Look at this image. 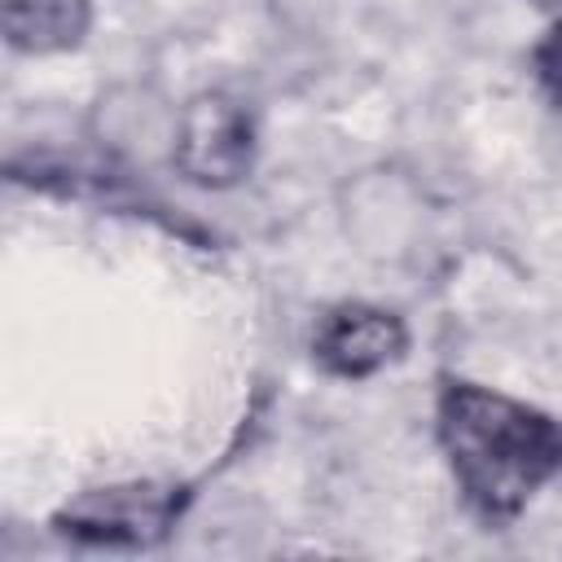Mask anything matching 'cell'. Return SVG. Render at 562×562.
<instances>
[{
	"label": "cell",
	"mask_w": 562,
	"mask_h": 562,
	"mask_svg": "<svg viewBox=\"0 0 562 562\" xmlns=\"http://www.w3.org/2000/svg\"><path fill=\"white\" fill-rule=\"evenodd\" d=\"M531 70H536V79H540V88L562 105V18L544 31V40L536 44V53H531Z\"/></svg>",
	"instance_id": "cell-6"
},
{
	"label": "cell",
	"mask_w": 562,
	"mask_h": 562,
	"mask_svg": "<svg viewBox=\"0 0 562 562\" xmlns=\"http://www.w3.org/2000/svg\"><path fill=\"white\" fill-rule=\"evenodd\" d=\"M184 483H114L92 487L66 501L53 514V527L83 544H110V549H145L158 544L176 518L189 505Z\"/></svg>",
	"instance_id": "cell-2"
},
{
	"label": "cell",
	"mask_w": 562,
	"mask_h": 562,
	"mask_svg": "<svg viewBox=\"0 0 562 562\" xmlns=\"http://www.w3.org/2000/svg\"><path fill=\"white\" fill-rule=\"evenodd\" d=\"M0 26L18 53H66L92 26V0H0Z\"/></svg>",
	"instance_id": "cell-5"
},
{
	"label": "cell",
	"mask_w": 562,
	"mask_h": 562,
	"mask_svg": "<svg viewBox=\"0 0 562 562\" xmlns=\"http://www.w3.org/2000/svg\"><path fill=\"white\" fill-rule=\"evenodd\" d=\"M255 162V123L246 105L224 92L193 97L180 114L176 136V167L202 189L237 184Z\"/></svg>",
	"instance_id": "cell-3"
},
{
	"label": "cell",
	"mask_w": 562,
	"mask_h": 562,
	"mask_svg": "<svg viewBox=\"0 0 562 562\" xmlns=\"http://www.w3.org/2000/svg\"><path fill=\"white\" fill-rule=\"evenodd\" d=\"M435 439L483 527H509L562 474V422L465 378H439Z\"/></svg>",
	"instance_id": "cell-1"
},
{
	"label": "cell",
	"mask_w": 562,
	"mask_h": 562,
	"mask_svg": "<svg viewBox=\"0 0 562 562\" xmlns=\"http://www.w3.org/2000/svg\"><path fill=\"white\" fill-rule=\"evenodd\" d=\"M408 347V329L395 312L373 303H338L316 321L312 356L329 378H373L378 369L395 364Z\"/></svg>",
	"instance_id": "cell-4"
}]
</instances>
